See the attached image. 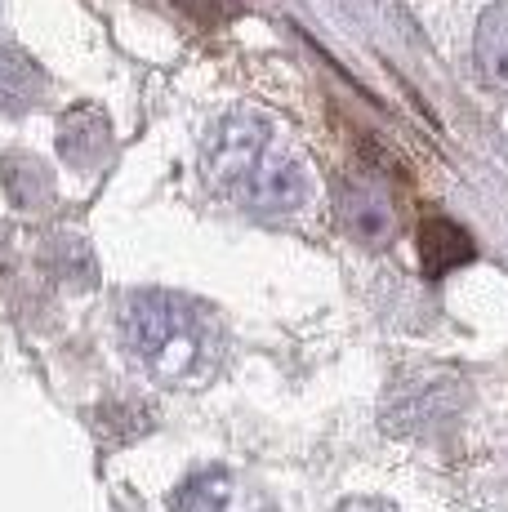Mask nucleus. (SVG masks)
<instances>
[{
    "label": "nucleus",
    "mask_w": 508,
    "mask_h": 512,
    "mask_svg": "<svg viewBox=\"0 0 508 512\" xmlns=\"http://www.w3.org/2000/svg\"><path fill=\"white\" fill-rule=\"evenodd\" d=\"M419 259H424L428 277H446L451 268L473 259V241L451 219H424V228H419Z\"/></svg>",
    "instance_id": "obj_5"
},
{
    "label": "nucleus",
    "mask_w": 508,
    "mask_h": 512,
    "mask_svg": "<svg viewBox=\"0 0 508 512\" xmlns=\"http://www.w3.org/2000/svg\"><path fill=\"white\" fill-rule=\"evenodd\" d=\"M335 512H397V508L384 504V499H348V504H339Z\"/></svg>",
    "instance_id": "obj_7"
},
{
    "label": "nucleus",
    "mask_w": 508,
    "mask_h": 512,
    "mask_svg": "<svg viewBox=\"0 0 508 512\" xmlns=\"http://www.w3.org/2000/svg\"><path fill=\"white\" fill-rule=\"evenodd\" d=\"M339 214H344V228L366 245H379L393 236V205L370 183H348L339 192Z\"/></svg>",
    "instance_id": "obj_4"
},
{
    "label": "nucleus",
    "mask_w": 508,
    "mask_h": 512,
    "mask_svg": "<svg viewBox=\"0 0 508 512\" xmlns=\"http://www.w3.org/2000/svg\"><path fill=\"white\" fill-rule=\"evenodd\" d=\"M201 165L210 187L246 214L281 219L312 201L308 165L259 112H232L205 134Z\"/></svg>",
    "instance_id": "obj_1"
},
{
    "label": "nucleus",
    "mask_w": 508,
    "mask_h": 512,
    "mask_svg": "<svg viewBox=\"0 0 508 512\" xmlns=\"http://www.w3.org/2000/svg\"><path fill=\"white\" fill-rule=\"evenodd\" d=\"M174 512H277L250 477L232 468H201L174 495Z\"/></svg>",
    "instance_id": "obj_3"
},
{
    "label": "nucleus",
    "mask_w": 508,
    "mask_h": 512,
    "mask_svg": "<svg viewBox=\"0 0 508 512\" xmlns=\"http://www.w3.org/2000/svg\"><path fill=\"white\" fill-rule=\"evenodd\" d=\"M121 334L134 361L165 388H197L223 357L219 317L174 290L130 294L121 303Z\"/></svg>",
    "instance_id": "obj_2"
},
{
    "label": "nucleus",
    "mask_w": 508,
    "mask_h": 512,
    "mask_svg": "<svg viewBox=\"0 0 508 512\" xmlns=\"http://www.w3.org/2000/svg\"><path fill=\"white\" fill-rule=\"evenodd\" d=\"M477 72L508 94V0L491 5L477 23Z\"/></svg>",
    "instance_id": "obj_6"
}]
</instances>
